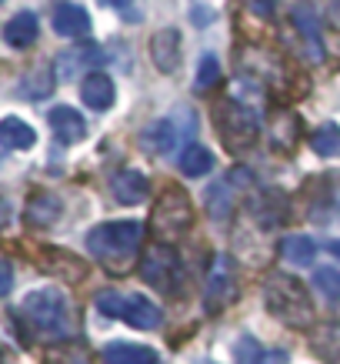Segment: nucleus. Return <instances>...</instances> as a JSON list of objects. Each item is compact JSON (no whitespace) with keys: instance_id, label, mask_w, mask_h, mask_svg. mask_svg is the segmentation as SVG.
<instances>
[{"instance_id":"f257e3e1","label":"nucleus","mask_w":340,"mask_h":364,"mask_svg":"<svg viewBox=\"0 0 340 364\" xmlns=\"http://www.w3.org/2000/svg\"><path fill=\"white\" fill-rule=\"evenodd\" d=\"M263 304L280 324L294 328V331H310L314 318H317L304 281L287 271H270L263 277Z\"/></svg>"},{"instance_id":"f03ea898","label":"nucleus","mask_w":340,"mask_h":364,"mask_svg":"<svg viewBox=\"0 0 340 364\" xmlns=\"http://www.w3.org/2000/svg\"><path fill=\"white\" fill-rule=\"evenodd\" d=\"M23 318L31 321L33 331H40L44 338H70L74 331V314H70V301L60 287H37L31 291L21 304Z\"/></svg>"},{"instance_id":"7ed1b4c3","label":"nucleus","mask_w":340,"mask_h":364,"mask_svg":"<svg viewBox=\"0 0 340 364\" xmlns=\"http://www.w3.org/2000/svg\"><path fill=\"white\" fill-rule=\"evenodd\" d=\"M217 134L224 147L241 154V151H251L257 137H261V121L257 114L243 104V100L231 97V100H220L217 104Z\"/></svg>"},{"instance_id":"20e7f679","label":"nucleus","mask_w":340,"mask_h":364,"mask_svg":"<svg viewBox=\"0 0 340 364\" xmlns=\"http://www.w3.org/2000/svg\"><path fill=\"white\" fill-rule=\"evenodd\" d=\"M143 241V224L141 221H107L97 224L94 231L87 234V251L100 261H117V257H127L141 247Z\"/></svg>"},{"instance_id":"39448f33","label":"nucleus","mask_w":340,"mask_h":364,"mask_svg":"<svg viewBox=\"0 0 340 364\" xmlns=\"http://www.w3.org/2000/svg\"><path fill=\"white\" fill-rule=\"evenodd\" d=\"M97 311L107 314V318L127 321L131 328H141V331H154L157 324H160V308L150 298H143V294L104 291V294H97Z\"/></svg>"},{"instance_id":"423d86ee","label":"nucleus","mask_w":340,"mask_h":364,"mask_svg":"<svg viewBox=\"0 0 340 364\" xmlns=\"http://www.w3.org/2000/svg\"><path fill=\"white\" fill-rule=\"evenodd\" d=\"M194 221V210H190V198L180 188H164V194L157 198L154 208V234L160 237V244H170L177 237H184L187 228Z\"/></svg>"},{"instance_id":"0eeeda50","label":"nucleus","mask_w":340,"mask_h":364,"mask_svg":"<svg viewBox=\"0 0 340 364\" xmlns=\"http://www.w3.org/2000/svg\"><path fill=\"white\" fill-rule=\"evenodd\" d=\"M141 277L150 287L164 291V294H174L177 281H180V257L170 244H154L150 251L143 254L141 261Z\"/></svg>"},{"instance_id":"6e6552de","label":"nucleus","mask_w":340,"mask_h":364,"mask_svg":"<svg viewBox=\"0 0 340 364\" xmlns=\"http://www.w3.org/2000/svg\"><path fill=\"white\" fill-rule=\"evenodd\" d=\"M237 294V267L231 254H217L207 271V287H204V304L210 314L224 311Z\"/></svg>"},{"instance_id":"1a4fd4ad","label":"nucleus","mask_w":340,"mask_h":364,"mask_svg":"<svg viewBox=\"0 0 340 364\" xmlns=\"http://www.w3.org/2000/svg\"><path fill=\"white\" fill-rule=\"evenodd\" d=\"M150 60L160 74H174L180 67V31L174 27H164L150 37Z\"/></svg>"},{"instance_id":"9d476101","label":"nucleus","mask_w":340,"mask_h":364,"mask_svg":"<svg viewBox=\"0 0 340 364\" xmlns=\"http://www.w3.org/2000/svg\"><path fill=\"white\" fill-rule=\"evenodd\" d=\"M80 97H84L90 111H110L114 100H117V87H114V80L104 70H90L84 84H80Z\"/></svg>"},{"instance_id":"9b49d317","label":"nucleus","mask_w":340,"mask_h":364,"mask_svg":"<svg viewBox=\"0 0 340 364\" xmlns=\"http://www.w3.org/2000/svg\"><path fill=\"white\" fill-rule=\"evenodd\" d=\"M110 191H114L117 204L133 208V204H143V200L150 198V181L141 171H121V174H114V181H110Z\"/></svg>"},{"instance_id":"f8f14e48","label":"nucleus","mask_w":340,"mask_h":364,"mask_svg":"<svg viewBox=\"0 0 340 364\" xmlns=\"http://www.w3.org/2000/svg\"><path fill=\"white\" fill-rule=\"evenodd\" d=\"M47 121H50V131H54V137L60 144H77L87 137V121H84L74 107H67V104L54 107Z\"/></svg>"},{"instance_id":"ddd939ff","label":"nucleus","mask_w":340,"mask_h":364,"mask_svg":"<svg viewBox=\"0 0 340 364\" xmlns=\"http://www.w3.org/2000/svg\"><path fill=\"white\" fill-rule=\"evenodd\" d=\"M100 47L94 44H77V47H70V50H64V54L57 57V74L64 80H74L77 74H84L87 67H97L100 64Z\"/></svg>"},{"instance_id":"4468645a","label":"nucleus","mask_w":340,"mask_h":364,"mask_svg":"<svg viewBox=\"0 0 340 364\" xmlns=\"http://www.w3.org/2000/svg\"><path fill=\"white\" fill-rule=\"evenodd\" d=\"M54 31L60 37H87L90 33V14L80 7V4H57L54 7Z\"/></svg>"},{"instance_id":"2eb2a0df","label":"nucleus","mask_w":340,"mask_h":364,"mask_svg":"<svg viewBox=\"0 0 340 364\" xmlns=\"http://www.w3.org/2000/svg\"><path fill=\"white\" fill-rule=\"evenodd\" d=\"M290 21L300 27V33L307 37V44H310V54L320 60V57H324V47H320V14H317V7L307 4V0H300V4L290 7Z\"/></svg>"},{"instance_id":"dca6fc26","label":"nucleus","mask_w":340,"mask_h":364,"mask_svg":"<svg viewBox=\"0 0 340 364\" xmlns=\"http://www.w3.org/2000/svg\"><path fill=\"white\" fill-rule=\"evenodd\" d=\"M177 137H180V131L174 127V121L170 117H164V121H154L147 131L141 134V147L147 151V154H170L177 147Z\"/></svg>"},{"instance_id":"f3484780","label":"nucleus","mask_w":340,"mask_h":364,"mask_svg":"<svg viewBox=\"0 0 340 364\" xmlns=\"http://www.w3.org/2000/svg\"><path fill=\"white\" fill-rule=\"evenodd\" d=\"M104 364H157L154 348H147V344H131V341H114L104 348Z\"/></svg>"},{"instance_id":"a211bd4d","label":"nucleus","mask_w":340,"mask_h":364,"mask_svg":"<svg viewBox=\"0 0 340 364\" xmlns=\"http://www.w3.org/2000/svg\"><path fill=\"white\" fill-rule=\"evenodd\" d=\"M37 33H40V21H37V14L21 11V14H13L11 21H7V27H4V41H7L11 47H17V50H23V47H31L33 41H37Z\"/></svg>"},{"instance_id":"6ab92c4d","label":"nucleus","mask_w":340,"mask_h":364,"mask_svg":"<svg viewBox=\"0 0 340 364\" xmlns=\"http://www.w3.org/2000/svg\"><path fill=\"white\" fill-rule=\"evenodd\" d=\"M234 358H237V364H287V351H280V348H261L251 334H243L241 341L234 344Z\"/></svg>"},{"instance_id":"aec40b11","label":"nucleus","mask_w":340,"mask_h":364,"mask_svg":"<svg viewBox=\"0 0 340 364\" xmlns=\"http://www.w3.org/2000/svg\"><path fill=\"white\" fill-rule=\"evenodd\" d=\"M0 144L4 147H11V151H31L33 144H37V131H33L27 121L21 117H4L0 121Z\"/></svg>"},{"instance_id":"412c9836","label":"nucleus","mask_w":340,"mask_h":364,"mask_svg":"<svg viewBox=\"0 0 340 364\" xmlns=\"http://www.w3.org/2000/svg\"><path fill=\"white\" fill-rule=\"evenodd\" d=\"M280 257L294 267H310L314 257H317V244L310 241L307 234H290V237L280 241Z\"/></svg>"},{"instance_id":"4be33fe9","label":"nucleus","mask_w":340,"mask_h":364,"mask_svg":"<svg viewBox=\"0 0 340 364\" xmlns=\"http://www.w3.org/2000/svg\"><path fill=\"white\" fill-rule=\"evenodd\" d=\"M60 200L54 198V194H33L31 198V204H27V224L31 228H50V224L60 218Z\"/></svg>"},{"instance_id":"5701e85b","label":"nucleus","mask_w":340,"mask_h":364,"mask_svg":"<svg viewBox=\"0 0 340 364\" xmlns=\"http://www.w3.org/2000/svg\"><path fill=\"white\" fill-rule=\"evenodd\" d=\"M44 254H47L44 267L50 271V274L64 277V281H77V277L87 274V264H84V261H77L70 251H57V247H50V251H44Z\"/></svg>"},{"instance_id":"b1692460","label":"nucleus","mask_w":340,"mask_h":364,"mask_svg":"<svg viewBox=\"0 0 340 364\" xmlns=\"http://www.w3.org/2000/svg\"><path fill=\"white\" fill-rule=\"evenodd\" d=\"M214 171V154L204 144H187L180 154V174L184 177H204Z\"/></svg>"},{"instance_id":"393cba45","label":"nucleus","mask_w":340,"mask_h":364,"mask_svg":"<svg viewBox=\"0 0 340 364\" xmlns=\"http://www.w3.org/2000/svg\"><path fill=\"white\" fill-rule=\"evenodd\" d=\"M314 351L327 364H340V324H320V328H314Z\"/></svg>"},{"instance_id":"a878e982","label":"nucleus","mask_w":340,"mask_h":364,"mask_svg":"<svg viewBox=\"0 0 340 364\" xmlns=\"http://www.w3.org/2000/svg\"><path fill=\"white\" fill-rule=\"evenodd\" d=\"M310 147L317 157H327V161H340V127L337 124H320L314 137H310Z\"/></svg>"},{"instance_id":"bb28decb","label":"nucleus","mask_w":340,"mask_h":364,"mask_svg":"<svg viewBox=\"0 0 340 364\" xmlns=\"http://www.w3.org/2000/svg\"><path fill=\"white\" fill-rule=\"evenodd\" d=\"M54 90V70L50 67H33L31 74L21 80V97L27 100H40Z\"/></svg>"},{"instance_id":"cd10ccee","label":"nucleus","mask_w":340,"mask_h":364,"mask_svg":"<svg viewBox=\"0 0 340 364\" xmlns=\"http://www.w3.org/2000/svg\"><path fill=\"white\" fill-rule=\"evenodd\" d=\"M231 208H234L231 181H214V184L207 188V210H210V218L224 221V218L231 214Z\"/></svg>"},{"instance_id":"c85d7f7f","label":"nucleus","mask_w":340,"mask_h":364,"mask_svg":"<svg viewBox=\"0 0 340 364\" xmlns=\"http://www.w3.org/2000/svg\"><path fill=\"white\" fill-rule=\"evenodd\" d=\"M314 284L330 304H340V271L337 267H317L314 271Z\"/></svg>"},{"instance_id":"c756f323","label":"nucleus","mask_w":340,"mask_h":364,"mask_svg":"<svg viewBox=\"0 0 340 364\" xmlns=\"http://www.w3.org/2000/svg\"><path fill=\"white\" fill-rule=\"evenodd\" d=\"M220 80V64H217V57L214 54H204L200 57V67H197V90H210L214 84Z\"/></svg>"},{"instance_id":"7c9ffc66","label":"nucleus","mask_w":340,"mask_h":364,"mask_svg":"<svg viewBox=\"0 0 340 364\" xmlns=\"http://www.w3.org/2000/svg\"><path fill=\"white\" fill-rule=\"evenodd\" d=\"M11 287H13V267L7 261H0V298L11 294Z\"/></svg>"},{"instance_id":"2f4dec72","label":"nucleus","mask_w":340,"mask_h":364,"mask_svg":"<svg viewBox=\"0 0 340 364\" xmlns=\"http://www.w3.org/2000/svg\"><path fill=\"white\" fill-rule=\"evenodd\" d=\"M214 17H217V14H214V7H204V4H194V14H190V21L197 23V27H204V23H210V21H214Z\"/></svg>"},{"instance_id":"473e14b6","label":"nucleus","mask_w":340,"mask_h":364,"mask_svg":"<svg viewBox=\"0 0 340 364\" xmlns=\"http://www.w3.org/2000/svg\"><path fill=\"white\" fill-rule=\"evenodd\" d=\"M327 21L340 31V0H330V4H327Z\"/></svg>"},{"instance_id":"72a5a7b5","label":"nucleus","mask_w":340,"mask_h":364,"mask_svg":"<svg viewBox=\"0 0 340 364\" xmlns=\"http://www.w3.org/2000/svg\"><path fill=\"white\" fill-rule=\"evenodd\" d=\"M7 224H11V204H7V200H0V231H4Z\"/></svg>"},{"instance_id":"f704fd0d","label":"nucleus","mask_w":340,"mask_h":364,"mask_svg":"<svg viewBox=\"0 0 340 364\" xmlns=\"http://www.w3.org/2000/svg\"><path fill=\"white\" fill-rule=\"evenodd\" d=\"M253 7H257V11H263V14H270V11H274V0H253Z\"/></svg>"},{"instance_id":"c9c22d12","label":"nucleus","mask_w":340,"mask_h":364,"mask_svg":"<svg viewBox=\"0 0 340 364\" xmlns=\"http://www.w3.org/2000/svg\"><path fill=\"white\" fill-rule=\"evenodd\" d=\"M100 4H107V7H127L131 0H100Z\"/></svg>"},{"instance_id":"e433bc0d","label":"nucleus","mask_w":340,"mask_h":364,"mask_svg":"<svg viewBox=\"0 0 340 364\" xmlns=\"http://www.w3.org/2000/svg\"><path fill=\"white\" fill-rule=\"evenodd\" d=\"M330 251H334V254H337V257H340V241H334V244H330Z\"/></svg>"},{"instance_id":"4c0bfd02","label":"nucleus","mask_w":340,"mask_h":364,"mask_svg":"<svg viewBox=\"0 0 340 364\" xmlns=\"http://www.w3.org/2000/svg\"><path fill=\"white\" fill-rule=\"evenodd\" d=\"M0 4H4V0H0Z\"/></svg>"}]
</instances>
